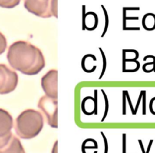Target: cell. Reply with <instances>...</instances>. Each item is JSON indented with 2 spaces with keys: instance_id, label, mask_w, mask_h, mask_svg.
Returning <instances> with one entry per match:
<instances>
[{
  "instance_id": "6da1fadb",
  "label": "cell",
  "mask_w": 155,
  "mask_h": 153,
  "mask_svg": "<svg viewBox=\"0 0 155 153\" xmlns=\"http://www.w3.org/2000/svg\"><path fill=\"white\" fill-rule=\"evenodd\" d=\"M7 60L14 70L28 76L38 74L45 66L42 51L25 40H18L8 47Z\"/></svg>"
},
{
  "instance_id": "7a4b0ae2",
  "label": "cell",
  "mask_w": 155,
  "mask_h": 153,
  "mask_svg": "<svg viewBox=\"0 0 155 153\" xmlns=\"http://www.w3.org/2000/svg\"><path fill=\"white\" fill-rule=\"evenodd\" d=\"M44 127V117L40 111L29 108L23 111L15 119L14 129L21 139H31L40 133Z\"/></svg>"
},
{
  "instance_id": "3957f363",
  "label": "cell",
  "mask_w": 155,
  "mask_h": 153,
  "mask_svg": "<svg viewBox=\"0 0 155 153\" xmlns=\"http://www.w3.org/2000/svg\"><path fill=\"white\" fill-rule=\"evenodd\" d=\"M24 5L29 12L37 17L58 18V0H24Z\"/></svg>"
},
{
  "instance_id": "277c9868",
  "label": "cell",
  "mask_w": 155,
  "mask_h": 153,
  "mask_svg": "<svg viewBox=\"0 0 155 153\" xmlns=\"http://www.w3.org/2000/svg\"><path fill=\"white\" fill-rule=\"evenodd\" d=\"M38 108L45 116L48 125L53 128L58 127V99L47 95L41 97L38 102Z\"/></svg>"
},
{
  "instance_id": "5b68a950",
  "label": "cell",
  "mask_w": 155,
  "mask_h": 153,
  "mask_svg": "<svg viewBox=\"0 0 155 153\" xmlns=\"http://www.w3.org/2000/svg\"><path fill=\"white\" fill-rule=\"evenodd\" d=\"M18 75L5 64H0V95L11 93L17 88Z\"/></svg>"
},
{
  "instance_id": "8992f818",
  "label": "cell",
  "mask_w": 155,
  "mask_h": 153,
  "mask_svg": "<svg viewBox=\"0 0 155 153\" xmlns=\"http://www.w3.org/2000/svg\"><path fill=\"white\" fill-rule=\"evenodd\" d=\"M14 120L8 111L0 108V148L7 145L12 136Z\"/></svg>"
},
{
  "instance_id": "52a82bcc",
  "label": "cell",
  "mask_w": 155,
  "mask_h": 153,
  "mask_svg": "<svg viewBox=\"0 0 155 153\" xmlns=\"http://www.w3.org/2000/svg\"><path fill=\"white\" fill-rule=\"evenodd\" d=\"M41 86L45 95L58 99V71L49 70L41 79Z\"/></svg>"
},
{
  "instance_id": "ba28073f",
  "label": "cell",
  "mask_w": 155,
  "mask_h": 153,
  "mask_svg": "<svg viewBox=\"0 0 155 153\" xmlns=\"http://www.w3.org/2000/svg\"><path fill=\"white\" fill-rule=\"evenodd\" d=\"M0 153H26L19 138L12 135L10 141L3 148H0Z\"/></svg>"
},
{
  "instance_id": "9c48e42d",
  "label": "cell",
  "mask_w": 155,
  "mask_h": 153,
  "mask_svg": "<svg viewBox=\"0 0 155 153\" xmlns=\"http://www.w3.org/2000/svg\"><path fill=\"white\" fill-rule=\"evenodd\" d=\"M142 26L146 30H155V15L153 13L145 14L142 19Z\"/></svg>"
},
{
  "instance_id": "30bf717a",
  "label": "cell",
  "mask_w": 155,
  "mask_h": 153,
  "mask_svg": "<svg viewBox=\"0 0 155 153\" xmlns=\"http://www.w3.org/2000/svg\"><path fill=\"white\" fill-rule=\"evenodd\" d=\"M21 0H0V7L4 8H13L20 4Z\"/></svg>"
},
{
  "instance_id": "8fae6325",
  "label": "cell",
  "mask_w": 155,
  "mask_h": 153,
  "mask_svg": "<svg viewBox=\"0 0 155 153\" xmlns=\"http://www.w3.org/2000/svg\"><path fill=\"white\" fill-rule=\"evenodd\" d=\"M7 48V39L2 33L0 32V55L3 54Z\"/></svg>"
},
{
  "instance_id": "7c38bea8",
  "label": "cell",
  "mask_w": 155,
  "mask_h": 153,
  "mask_svg": "<svg viewBox=\"0 0 155 153\" xmlns=\"http://www.w3.org/2000/svg\"><path fill=\"white\" fill-rule=\"evenodd\" d=\"M149 109H150V111L151 112V114L155 115V97H154L153 98H151V101H150Z\"/></svg>"
},
{
  "instance_id": "4fadbf2b",
  "label": "cell",
  "mask_w": 155,
  "mask_h": 153,
  "mask_svg": "<svg viewBox=\"0 0 155 153\" xmlns=\"http://www.w3.org/2000/svg\"><path fill=\"white\" fill-rule=\"evenodd\" d=\"M142 97H143V115H146V108H145V100H146V92L143 90V94H142Z\"/></svg>"
},
{
  "instance_id": "5bb4252c",
  "label": "cell",
  "mask_w": 155,
  "mask_h": 153,
  "mask_svg": "<svg viewBox=\"0 0 155 153\" xmlns=\"http://www.w3.org/2000/svg\"><path fill=\"white\" fill-rule=\"evenodd\" d=\"M58 142L56 141L55 143H54V146H53V148H52V151H51V153H58V150H57V145H58Z\"/></svg>"
},
{
  "instance_id": "9a60e30c",
  "label": "cell",
  "mask_w": 155,
  "mask_h": 153,
  "mask_svg": "<svg viewBox=\"0 0 155 153\" xmlns=\"http://www.w3.org/2000/svg\"><path fill=\"white\" fill-rule=\"evenodd\" d=\"M152 142H153V140L151 139V141H150L149 142V145H148V150H147V151L145 153H149L150 151V149H151V145H152Z\"/></svg>"
}]
</instances>
